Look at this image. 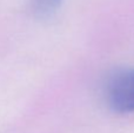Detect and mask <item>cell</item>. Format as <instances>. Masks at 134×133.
Masks as SVG:
<instances>
[{
    "label": "cell",
    "mask_w": 134,
    "mask_h": 133,
    "mask_svg": "<svg viewBox=\"0 0 134 133\" xmlns=\"http://www.w3.org/2000/svg\"><path fill=\"white\" fill-rule=\"evenodd\" d=\"M109 107L118 113L134 112V70L116 74L107 85Z\"/></svg>",
    "instance_id": "obj_1"
},
{
    "label": "cell",
    "mask_w": 134,
    "mask_h": 133,
    "mask_svg": "<svg viewBox=\"0 0 134 133\" xmlns=\"http://www.w3.org/2000/svg\"><path fill=\"white\" fill-rule=\"evenodd\" d=\"M63 4V0H31V11L38 18L52 16Z\"/></svg>",
    "instance_id": "obj_2"
}]
</instances>
